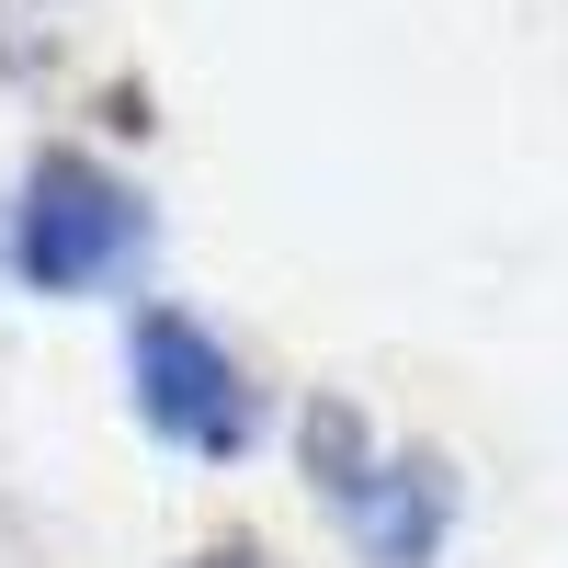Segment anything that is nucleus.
Wrapping results in <instances>:
<instances>
[{
  "label": "nucleus",
  "instance_id": "1",
  "mask_svg": "<svg viewBox=\"0 0 568 568\" xmlns=\"http://www.w3.org/2000/svg\"><path fill=\"white\" fill-rule=\"evenodd\" d=\"M136 240H149V205H136L114 171H91V160H45L34 171V205H23V273L34 284L80 296V284H103L114 262H136Z\"/></svg>",
  "mask_w": 568,
  "mask_h": 568
},
{
  "label": "nucleus",
  "instance_id": "4",
  "mask_svg": "<svg viewBox=\"0 0 568 568\" xmlns=\"http://www.w3.org/2000/svg\"><path fill=\"white\" fill-rule=\"evenodd\" d=\"M205 568H262V557H205Z\"/></svg>",
  "mask_w": 568,
  "mask_h": 568
},
{
  "label": "nucleus",
  "instance_id": "3",
  "mask_svg": "<svg viewBox=\"0 0 568 568\" xmlns=\"http://www.w3.org/2000/svg\"><path fill=\"white\" fill-rule=\"evenodd\" d=\"M318 466H329V511H353V535L375 568H420L444 535V500H433V466H364V433L353 420H318Z\"/></svg>",
  "mask_w": 568,
  "mask_h": 568
},
{
  "label": "nucleus",
  "instance_id": "2",
  "mask_svg": "<svg viewBox=\"0 0 568 568\" xmlns=\"http://www.w3.org/2000/svg\"><path fill=\"white\" fill-rule=\"evenodd\" d=\"M136 398H149L160 444H194V455H240L262 433L251 375L227 364L194 318H149V329H136Z\"/></svg>",
  "mask_w": 568,
  "mask_h": 568
}]
</instances>
